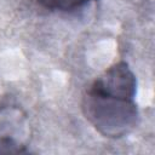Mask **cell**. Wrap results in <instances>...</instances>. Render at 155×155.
I'll return each mask as SVG.
<instances>
[{"mask_svg": "<svg viewBox=\"0 0 155 155\" xmlns=\"http://www.w3.org/2000/svg\"><path fill=\"white\" fill-rule=\"evenodd\" d=\"M41 6L48 10L71 12L80 10L93 0H36Z\"/></svg>", "mask_w": 155, "mask_h": 155, "instance_id": "cell-3", "label": "cell"}, {"mask_svg": "<svg viewBox=\"0 0 155 155\" xmlns=\"http://www.w3.org/2000/svg\"><path fill=\"white\" fill-rule=\"evenodd\" d=\"M24 117L17 109L0 113V153L24 150Z\"/></svg>", "mask_w": 155, "mask_h": 155, "instance_id": "cell-2", "label": "cell"}, {"mask_svg": "<svg viewBox=\"0 0 155 155\" xmlns=\"http://www.w3.org/2000/svg\"><path fill=\"white\" fill-rule=\"evenodd\" d=\"M137 79L126 62H117L97 78L82 98V110L94 130L107 138L131 133L139 120Z\"/></svg>", "mask_w": 155, "mask_h": 155, "instance_id": "cell-1", "label": "cell"}]
</instances>
